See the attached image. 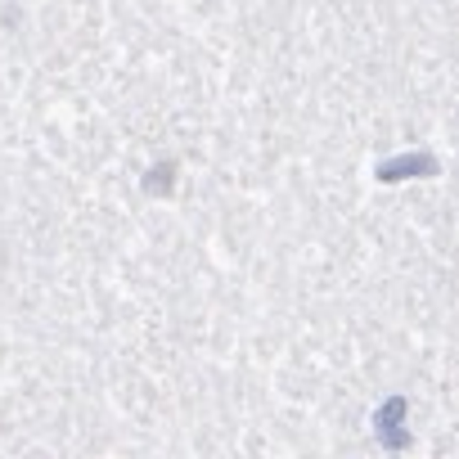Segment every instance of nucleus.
I'll return each mask as SVG.
<instances>
[{
	"instance_id": "1",
	"label": "nucleus",
	"mask_w": 459,
	"mask_h": 459,
	"mask_svg": "<svg viewBox=\"0 0 459 459\" xmlns=\"http://www.w3.org/2000/svg\"><path fill=\"white\" fill-rule=\"evenodd\" d=\"M401 414H405V401L401 396H392L383 410H378V419H374V428H378V437H383V446H392V450H401L405 446V432H401Z\"/></svg>"
},
{
	"instance_id": "2",
	"label": "nucleus",
	"mask_w": 459,
	"mask_h": 459,
	"mask_svg": "<svg viewBox=\"0 0 459 459\" xmlns=\"http://www.w3.org/2000/svg\"><path fill=\"white\" fill-rule=\"evenodd\" d=\"M432 171V158L428 153H414V158H392L378 167V180H401V176H428Z\"/></svg>"
}]
</instances>
